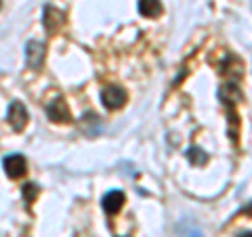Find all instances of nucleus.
Instances as JSON below:
<instances>
[{
	"mask_svg": "<svg viewBox=\"0 0 252 237\" xmlns=\"http://www.w3.org/2000/svg\"><path fill=\"white\" fill-rule=\"evenodd\" d=\"M4 172H6V177L9 178H21L23 175H26V170H28V162H26V157L19 155V153H13L9 157H4Z\"/></svg>",
	"mask_w": 252,
	"mask_h": 237,
	"instance_id": "1",
	"label": "nucleus"
},
{
	"mask_svg": "<svg viewBox=\"0 0 252 237\" xmlns=\"http://www.w3.org/2000/svg\"><path fill=\"white\" fill-rule=\"evenodd\" d=\"M101 101L107 109H120L126 103V90L120 86H107V89L101 92Z\"/></svg>",
	"mask_w": 252,
	"mask_h": 237,
	"instance_id": "2",
	"label": "nucleus"
},
{
	"mask_svg": "<svg viewBox=\"0 0 252 237\" xmlns=\"http://www.w3.org/2000/svg\"><path fill=\"white\" fill-rule=\"evenodd\" d=\"M46 114H49V118L53 122H61V124H67L69 120H72V114H69V107L63 99H55L53 103H49V107H46Z\"/></svg>",
	"mask_w": 252,
	"mask_h": 237,
	"instance_id": "3",
	"label": "nucleus"
},
{
	"mask_svg": "<svg viewBox=\"0 0 252 237\" xmlns=\"http://www.w3.org/2000/svg\"><path fill=\"white\" fill-rule=\"evenodd\" d=\"M28 109L23 107L19 101H15V103L9 107V122H11V126H13V130H23L26 128V124H28Z\"/></svg>",
	"mask_w": 252,
	"mask_h": 237,
	"instance_id": "4",
	"label": "nucleus"
},
{
	"mask_svg": "<svg viewBox=\"0 0 252 237\" xmlns=\"http://www.w3.org/2000/svg\"><path fill=\"white\" fill-rule=\"evenodd\" d=\"M26 59H28V65L32 69H38L42 65V59H44V46L36 40H30L26 46Z\"/></svg>",
	"mask_w": 252,
	"mask_h": 237,
	"instance_id": "5",
	"label": "nucleus"
},
{
	"mask_svg": "<svg viewBox=\"0 0 252 237\" xmlns=\"http://www.w3.org/2000/svg\"><path fill=\"white\" fill-rule=\"evenodd\" d=\"M42 23H44V28H46L49 34H55V31L63 26V13H59L57 9H53V6H46Z\"/></svg>",
	"mask_w": 252,
	"mask_h": 237,
	"instance_id": "6",
	"label": "nucleus"
},
{
	"mask_svg": "<svg viewBox=\"0 0 252 237\" xmlns=\"http://www.w3.org/2000/svg\"><path fill=\"white\" fill-rule=\"evenodd\" d=\"M122 206H124V193L122 191H109L103 197V210L107 214H118Z\"/></svg>",
	"mask_w": 252,
	"mask_h": 237,
	"instance_id": "7",
	"label": "nucleus"
},
{
	"mask_svg": "<svg viewBox=\"0 0 252 237\" xmlns=\"http://www.w3.org/2000/svg\"><path fill=\"white\" fill-rule=\"evenodd\" d=\"M139 13L143 15V17L154 19V17H158V15L162 13V2L160 0H141L139 2Z\"/></svg>",
	"mask_w": 252,
	"mask_h": 237,
	"instance_id": "8",
	"label": "nucleus"
},
{
	"mask_svg": "<svg viewBox=\"0 0 252 237\" xmlns=\"http://www.w3.org/2000/svg\"><path fill=\"white\" fill-rule=\"evenodd\" d=\"M177 237H202V231H200V227L191 223V220H183L179 227H177Z\"/></svg>",
	"mask_w": 252,
	"mask_h": 237,
	"instance_id": "9",
	"label": "nucleus"
},
{
	"mask_svg": "<svg viewBox=\"0 0 252 237\" xmlns=\"http://www.w3.org/2000/svg\"><path fill=\"white\" fill-rule=\"evenodd\" d=\"M187 157H189V160H191L193 164H198V166L206 164V160H208L206 153H204L202 149H198V147H191V149H189V151H187Z\"/></svg>",
	"mask_w": 252,
	"mask_h": 237,
	"instance_id": "10",
	"label": "nucleus"
},
{
	"mask_svg": "<svg viewBox=\"0 0 252 237\" xmlns=\"http://www.w3.org/2000/svg\"><path fill=\"white\" fill-rule=\"evenodd\" d=\"M38 193H40V187L34 185V183H28V185H23V197H26V202L32 204L38 197Z\"/></svg>",
	"mask_w": 252,
	"mask_h": 237,
	"instance_id": "11",
	"label": "nucleus"
},
{
	"mask_svg": "<svg viewBox=\"0 0 252 237\" xmlns=\"http://www.w3.org/2000/svg\"><path fill=\"white\" fill-rule=\"evenodd\" d=\"M244 212H246V214H252V202H250V206H248L246 210H244Z\"/></svg>",
	"mask_w": 252,
	"mask_h": 237,
	"instance_id": "12",
	"label": "nucleus"
},
{
	"mask_svg": "<svg viewBox=\"0 0 252 237\" xmlns=\"http://www.w3.org/2000/svg\"><path fill=\"white\" fill-rule=\"evenodd\" d=\"M240 237H252V233H250V231H246V233H242Z\"/></svg>",
	"mask_w": 252,
	"mask_h": 237,
	"instance_id": "13",
	"label": "nucleus"
}]
</instances>
